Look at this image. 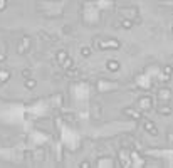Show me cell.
<instances>
[{
  "label": "cell",
  "mask_w": 173,
  "mask_h": 168,
  "mask_svg": "<svg viewBox=\"0 0 173 168\" xmlns=\"http://www.w3.org/2000/svg\"><path fill=\"white\" fill-rule=\"evenodd\" d=\"M171 98H173V92L168 89V87L158 89V99H160V101H170Z\"/></svg>",
  "instance_id": "6da1fadb"
},
{
  "label": "cell",
  "mask_w": 173,
  "mask_h": 168,
  "mask_svg": "<svg viewBox=\"0 0 173 168\" xmlns=\"http://www.w3.org/2000/svg\"><path fill=\"white\" fill-rule=\"evenodd\" d=\"M143 128H145V131H148V133H150V135H153V136L158 135V130H156L155 123L150 121V120H145V121H143Z\"/></svg>",
  "instance_id": "7a4b0ae2"
},
{
  "label": "cell",
  "mask_w": 173,
  "mask_h": 168,
  "mask_svg": "<svg viewBox=\"0 0 173 168\" xmlns=\"http://www.w3.org/2000/svg\"><path fill=\"white\" fill-rule=\"evenodd\" d=\"M158 113L160 115H170L171 104H168V101H161V104H158Z\"/></svg>",
  "instance_id": "3957f363"
},
{
  "label": "cell",
  "mask_w": 173,
  "mask_h": 168,
  "mask_svg": "<svg viewBox=\"0 0 173 168\" xmlns=\"http://www.w3.org/2000/svg\"><path fill=\"white\" fill-rule=\"evenodd\" d=\"M140 108L141 109H145V111H148L151 108V98L150 96H146V98H140Z\"/></svg>",
  "instance_id": "277c9868"
},
{
  "label": "cell",
  "mask_w": 173,
  "mask_h": 168,
  "mask_svg": "<svg viewBox=\"0 0 173 168\" xmlns=\"http://www.w3.org/2000/svg\"><path fill=\"white\" fill-rule=\"evenodd\" d=\"M123 113H125L126 116H133V120H141V115H140V113L135 111V109H131V108H126Z\"/></svg>",
  "instance_id": "5b68a950"
},
{
  "label": "cell",
  "mask_w": 173,
  "mask_h": 168,
  "mask_svg": "<svg viewBox=\"0 0 173 168\" xmlns=\"http://www.w3.org/2000/svg\"><path fill=\"white\" fill-rule=\"evenodd\" d=\"M108 69H109V71H118V69H120V62L109 61V62H108Z\"/></svg>",
  "instance_id": "8992f818"
},
{
  "label": "cell",
  "mask_w": 173,
  "mask_h": 168,
  "mask_svg": "<svg viewBox=\"0 0 173 168\" xmlns=\"http://www.w3.org/2000/svg\"><path fill=\"white\" fill-rule=\"evenodd\" d=\"M8 77H10V72H7V71H0V82H5Z\"/></svg>",
  "instance_id": "52a82bcc"
},
{
  "label": "cell",
  "mask_w": 173,
  "mask_h": 168,
  "mask_svg": "<svg viewBox=\"0 0 173 168\" xmlns=\"http://www.w3.org/2000/svg\"><path fill=\"white\" fill-rule=\"evenodd\" d=\"M27 81H25V86L29 87V89H32L34 86H36V81H34V79H31V77H25Z\"/></svg>",
  "instance_id": "ba28073f"
},
{
  "label": "cell",
  "mask_w": 173,
  "mask_h": 168,
  "mask_svg": "<svg viewBox=\"0 0 173 168\" xmlns=\"http://www.w3.org/2000/svg\"><path fill=\"white\" fill-rule=\"evenodd\" d=\"M170 74H173V67L171 66H165V79H168V77H170Z\"/></svg>",
  "instance_id": "9c48e42d"
},
{
  "label": "cell",
  "mask_w": 173,
  "mask_h": 168,
  "mask_svg": "<svg viewBox=\"0 0 173 168\" xmlns=\"http://www.w3.org/2000/svg\"><path fill=\"white\" fill-rule=\"evenodd\" d=\"M57 59L62 62L64 59H67V52H66V51H64V52H59V54H57Z\"/></svg>",
  "instance_id": "30bf717a"
},
{
  "label": "cell",
  "mask_w": 173,
  "mask_h": 168,
  "mask_svg": "<svg viewBox=\"0 0 173 168\" xmlns=\"http://www.w3.org/2000/svg\"><path fill=\"white\" fill-rule=\"evenodd\" d=\"M62 67H66V69H71V67H72V61H71V59H67L66 62L62 61Z\"/></svg>",
  "instance_id": "8fae6325"
},
{
  "label": "cell",
  "mask_w": 173,
  "mask_h": 168,
  "mask_svg": "<svg viewBox=\"0 0 173 168\" xmlns=\"http://www.w3.org/2000/svg\"><path fill=\"white\" fill-rule=\"evenodd\" d=\"M82 56H84V57L91 56V49H89V47H82Z\"/></svg>",
  "instance_id": "7c38bea8"
},
{
  "label": "cell",
  "mask_w": 173,
  "mask_h": 168,
  "mask_svg": "<svg viewBox=\"0 0 173 168\" xmlns=\"http://www.w3.org/2000/svg\"><path fill=\"white\" fill-rule=\"evenodd\" d=\"M131 25H133L131 20H123V27H125V29H130Z\"/></svg>",
  "instance_id": "4fadbf2b"
},
{
  "label": "cell",
  "mask_w": 173,
  "mask_h": 168,
  "mask_svg": "<svg viewBox=\"0 0 173 168\" xmlns=\"http://www.w3.org/2000/svg\"><path fill=\"white\" fill-rule=\"evenodd\" d=\"M166 140L170 141V143L173 141V131H168V136H166Z\"/></svg>",
  "instance_id": "5bb4252c"
},
{
  "label": "cell",
  "mask_w": 173,
  "mask_h": 168,
  "mask_svg": "<svg viewBox=\"0 0 173 168\" xmlns=\"http://www.w3.org/2000/svg\"><path fill=\"white\" fill-rule=\"evenodd\" d=\"M22 76H24V77H29V76H31V71H29V69H25V71H22Z\"/></svg>",
  "instance_id": "9a60e30c"
}]
</instances>
